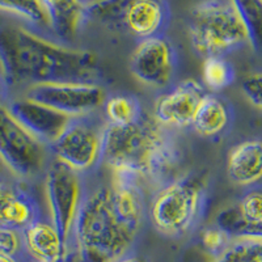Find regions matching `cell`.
Instances as JSON below:
<instances>
[{
    "mask_svg": "<svg viewBox=\"0 0 262 262\" xmlns=\"http://www.w3.org/2000/svg\"><path fill=\"white\" fill-rule=\"evenodd\" d=\"M0 11L17 16L37 28H49L41 0H0Z\"/></svg>",
    "mask_w": 262,
    "mask_h": 262,
    "instance_id": "22",
    "label": "cell"
},
{
    "mask_svg": "<svg viewBox=\"0 0 262 262\" xmlns=\"http://www.w3.org/2000/svg\"><path fill=\"white\" fill-rule=\"evenodd\" d=\"M130 71L140 83L165 90L177 71V51L164 36L142 39L130 59Z\"/></svg>",
    "mask_w": 262,
    "mask_h": 262,
    "instance_id": "10",
    "label": "cell"
},
{
    "mask_svg": "<svg viewBox=\"0 0 262 262\" xmlns=\"http://www.w3.org/2000/svg\"><path fill=\"white\" fill-rule=\"evenodd\" d=\"M235 69L224 58H207L203 63V81L212 93L224 90L235 80Z\"/></svg>",
    "mask_w": 262,
    "mask_h": 262,
    "instance_id": "23",
    "label": "cell"
},
{
    "mask_svg": "<svg viewBox=\"0 0 262 262\" xmlns=\"http://www.w3.org/2000/svg\"><path fill=\"white\" fill-rule=\"evenodd\" d=\"M189 38L198 57L224 58L244 48L248 36L229 0H202L191 8Z\"/></svg>",
    "mask_w": 262,
    "mask_h": 262,
    "instance_id": "5",
    "label": "cell"
},
{
    "mask_svg": "<svg viewBox=\"0 0 262 262\" xmlns=\"http://www.w3.org/2000/svg\"><path fill=\"white\" fill-rule=\"evenodd\" d=\"M117 262H144L143 259L139 258V257H134V256H126L123 257L122 259H119Z\"/></svg>",
    "mask_w": 262,
    "mask_h": 262,
    "instance_id": "29",
    "label": "cell"
},
{
    "mask_svg": "<svg viewBox=\"0 0 262 262\" xmlns=\"http://www.w3.org/2000/svg\"><path fill=\"white\" fill-rule=\"evenodd\" d=\"M4 105L23 127L48 147L59 138L71 121V117L33 101L25 96L12 98Z\"/></svg>",
    "mask_w": 262,
    "mask_h": 262,
    "instance_id": "12",
    "label": "cell"
},
{
    "mask_svg": "<svg viewBox=\"0 0 262 262\" xmlns=\"http://www.w3.org/2000/svg\"><path fill=\"white\" fill-rule=\"evenodd\" d=\"M25 97L66 116L93 114L104 105L107 95L98 83H48L27 88Z\"/></svg>",
    "mask_w": 262,
    "mask_h": 262,
    "instance_id": "9",
    "label": "cell"
},
{
    "mask_svg": "<svg viewBox=\"0 0 262 262\" xmlns=\"http://www.w3.org/2000/svg\"><path fill=\"white\" fill-rule=\"evenodd\" d=\"M207 203L205 174L191 173L159 186L149 203L152 226L167 237H182L202 219Z\"/></svg>",
    "mask_w": 262,
    "mask_h": 262,
    "instance_id": "4",
    "label": "cell"
},
{
    "mask_svg": "<svg viewBox=\"0 0 262 262\" xmlns=\"http://www.w3.org/2000/svg\"><path fill=\"white\" fill-rule=\"evenodd\" d=\"M0 253L17 257L25 262H33L25 253L23 231L13 228H0Z\"/></svg>",
    "mask_w": 262,
    "mask_h": 262,
    "instance_id": "26",
    "label": "cell"
},
{
    "mask_svg": "<svg viewBox=\"0 0 262 262\" xmlns=\"http://www.w3.org/2000/svg\"><path fill=\"white\" fill-rule=\"evenodd\" d=\"M106 123L114 126H126L137 122L144 111L137 96L128 93H117L107 96L104 102Z\"/></svg>",
    "mask_w": 262,
    "mask_h": 262,
    "instance_id": "20",
    "label": "cell"
},
{
    "mask_svg": "<svg viewBox=\"0 0 262 262\" xmlns=\"http://www.w3.org/2000/svg\"><path fill=\"white\" fill-rule=\"evenodd\" d=\"M45 190L50 223L69 247L75 221L86 191L81 174L54 159L46 168Z\"/></svg>",
    "mask_w": 262,
    "mask_h": 262,
    "instance_id": "8",
    "label": "cell"
},
{
    "mask_svg": "<svg viewBox=\"0 0 262 262\" xmlns=\"http://www.w3.org/2000/svg\"><path fill=\"white\" fill-rule=\"evenodd\" d=\"M242 20L248 43L262 55V0H229Z\"/></svg>",
    "mask_w": 262,
    "mask_h": 262,
    "instance_id": "21",
    "label": "cell"
},
{
    "mask_svg": "<svg viewBox=\"0 0 262 262\" xmlns=\"http://www.w3.org/2000/svg\"><path fill=\"white\" fill-rule=\"evenodd\" d=\"M50 149L33 137L0 102V160L16 177L33 180L46 172Z\"/></svg>",
    "mask_w": 262,
    "mask_h": 262,
    "instance_id": "6",
    "label": "cell"
},
{
    "mask_svg": "<svg viewBox=\"0 0 262 262\" xmlns=\"http://www.w3.org/2000/svg\"><path fill=\"white\" fill-rule=\"evenodd\" d=\"M242 91L250 104L262 109V72L245 76L242 81Z\"/></svg>",
    "mask_w": 262,
    "mask_h": 262,
    "instance_id": "27",
    "label": "cell"
},
{
    "mask_svg": "<svg viewBox=\"0 0 262 262\" xmlns=\"http://www.w3.org/2000/svg\"><path fill=\"white\" fill-rule=\"evenodd\" d=\"M49 20V29L63 43H70L78 36L88 17L85 0H41Z\"/></svg>",
    "mask_w": 262,
    "mask_h": 262,
    "instance_id": "18",
    "label": "cell"
},
{
    "mask_svg": "<svg viewBox=\"0 0 262 262\" xmlns=\"http://www.w3.org/2000/svg\"><path fill=\"white\" fill-rule=\"evenodd\" d=\"M4 90H7L6 85H4L3 80H2V76H0V102H2V97L4 95Z\"/></svg>",
    "mask_w": 262,
    "mask_h": 262,
    "instance_id": "30",
    "label": "cell"
},
{
    "mask_svg": "<svg viewBox=\"0 0 262 262\" xmlns=\"http://www.w3.org/2000/svg\"><path fill=\"white\" fill-rule=\"evenodd\" d=\"M0 262H25V261H23V259L17 258V257L8 256V254L0 253Z\"/></svg>",
    "mask_w": 262,
    "mask_h": 262,
    "instance_id": "28",
    "label": "cell"
},
{
    "mask_svg": "<svg viewBox=\"0 0 262 262\" xmlns=\"http://www.w3.org/2000/svg\"><path fill=\"white\" fill-rule=\"evenodd\" d=\"M116 21L142 41L163 36L169 23V8L165 0H123Z\"/></svg>",
    "mask_w": 262,
    "mask_h": 262,
    "instance_id": "13",
    "label": "cell"
},
{
    "mask_svg": "<svg viewBox=\"0 0 262 262\" xmlns=\"http://www.w3.org/2000/svg\"><path fill=\"white\" fill-rule=\"evenodd\" d=\"M180 163V151L170 130L154 117L143 116L126 126L106 123L102 139V164L112 172L130 173L140 181L161 186Z\"/></svg>",
    "mask_w": 262,
    "mask_h": 262,
    "instance_id": "2",
    "label": "cell"
},
{
    "mask_svg": "<svg viewBox=\"0 0 262 262\" xmlns=\"http://www.w3.org/2000/svg\"><path fill=\"white\" fill-rule=\"evenodd\" d=\"M205 86L188 79L159 96L154 106V118L167 128L191 127L193 119L206 95Z\"/></svg>",
    "mask_w": 262,
    "mask_h": 262,
    "instance_id": "11",
    "label": "cell"
},
{
    "mask_svg": "<svg viewBox=\"0 0 262 262\" xmlns=\"http://www.w3.org/2000/svg\"><path fill=\"white\" fill-rule=\"evenodd\" d=\"M39 219V207L32 194L16 186L0 191V228L23 231Z\"/></svg>",
    "mask_w": 262,
    "mask_h": 262,
    "instance_id": "19",
    "label": "cell"
},
{
    "mask_svg": "<svg viewBox=\"0 0 262 262\" xmlns=\"http://www.w3.org/2000/svg\"><path fill=\"white\" fill-rule=\"evenodd\" d=\"M233 117V107L227 98L217 93H206L191 128L206 139H221L232 127Z\"/></svg>",
    "mask_w": 262,
    "mask_h": 262,
    "instance_id": "16",
    "label": "cell"
},
{
    "mask_svg": "<svg viewBox=\"0 0 262 262\" xmlns=\"http://www.w3.org/2000/svg\"><path fill=\"white\" fill-rule=\"evenodd\" d=\"M4 186H6V184H4V182L2 181V180H0V191L3 190V189H4Z\"/></svg>",
    "mask_w": 262,
    "mask_h": 262,
    "instance_id": "31",
    "label": "cell"
},
{
    "mask_svg": "<svg viewBox=\"0 0 262 262\" xmlns=\"http://www.w3.org/2000/svg\"><path fill=\"white\" fill-rule=\"evenodd\" d=\"M27 256L33 262H63L67 258V245L50 222L36 221L23 229Z\"/></svg>",
    "mask_w": 262,
    "mask_h": 262,
    "instance_id": "17",
    "label": "cell"
},
{
    "mask_svg": "<svg viewBox=\"0 0 262 262\" xmlns=\"http://www.w3.org/2000/svg\"><path fill=\"white\" fill-rule=\"evenodd\" d=\"M212 262H262V240L236 238Z\"/></svg>",
    "mask_w": 262,
    "mask_h": 262,
    "instance_id": "24",
    "label": "cell"
},
{
    "mask_svg": "<svg viewBox=\"0 0 262 262\" xmlns=\"http://www.w3.org/2000/svg\"><path fill=\"white\" fill-rule=\"evenodd\" d=\"M106 123L93 119L92 114L74 117L51 146L54 159L75 172H93L102 163V139Z\"/></svg>",
    "mask_w": 262,
    "mask_h": 262,
    "instance_id": "7",
    "label": "cell"
},
{
    "mask_svg": "<svg viewBox=\"0 0 262 262\" xmlns=\"http://www.w3.org/2000/svg\"><path fill=\"white\" fill-rule=\"evenodd\" d=\"M232 240L233 238L226 231H223L217 226L206 228L201 233L200 237V243L202 245L203 250L207 254L212 256L214 259L223 253L224 250L229 247V244L232 243Z\"/></svg>",
    "mask_w": 262,
    "mask_h": 262,
    "instance_id": "25",
    "label": "cell"
},
{
    "mask_svg": "<svg viewBox=\"0 0 262 262\" xmlns=\"http://www.w3.org/2000/svg\"><path fill=\"white\" fill-rule=\"evenodd\" d=\"M216 226L233 240H262V189H252L244 194L237 206L221 211Z\"/></svg>",
    "mask_w": 262,
    "mask_h": 262,
    "instance_id": "14",
    "label": "cell"
},
{
    "mask_svg": "<svg viewBox=\"0 0 262 262\" xmlns=\"http://www.w3.org/2000/svg\"><path fill=\"white\" fill-rule=\"evenodd\" d=\"M142 227L118 210L112 186L85 191L72 237L80 262H117L128 254Z\"/></svg>",
    "mask_w": 262,
    "mask_h": 262,
    "instance_id": "3",
    "label": "cell"
},
{
    "mask_svg": "<svg viewBox=\"0 0 262 262\" xmlns=\"http://www.w3.org/2000/svg\"><path fill=\"white\" fill-rule=\"evenodd\" d=\"M93 51L54 42L28 28L0 23V76L6 88L48 83H98L102 78Z\"/></svg>",
    "mask_w": 262,
    "mask_h": 262,
    "instance_id": "1",
    "label": "cell"
},
{
    "mask_svg": "<svg viewBox=\"0 0 262 262\" xmlns=\"http://www.w3.org/2000/svg\"><path fill=\"white\" fill-rule=\"evenodd\" d=\"M112 2H123V0H112Z\"/></svg>",
    "mask_w": 262,
    "mask_h": 262,
    "instance_id": "32",
    "label": "cell"
},
{
    "mask_svg": "<svg viewBox=\"0 0 262 262\" xmlns=\"http://www.w3.org/2000/svg\"><path fill=\"white\" fill-rule=\"evenodd\" d=\"M227 174L238 186H259L262 184V139H247L233 146L227 156Z\"/></svg>",
    "mask_w": 262,
    "mask_h": 262,
    "instance_id": "15",
    "label": "cell"
}]
</instances>
